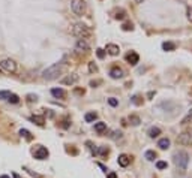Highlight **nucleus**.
<instances>
[{"instance_id":"nucleus-1","label":"nucleus","mask_w":192,"mask_h":178,"mask_svg":"<svg viewBox=\"0 0 192 178\" xmlns=\"http://www.w3.org/2000/svg\"><path fill=\"white\" fill-rule=\"evenodd\" d=\"M63 69V62H59V63H54L53 66L47 68L44 72H42V78L47 79V81H51V79H56L57 76L60 75Z\"/></svg>"},{"instance_id":"nucleus-2","label":"nucleus","mask_w":192,"mask_h":178,"mask_svg":"<svg viewBox=\"0 0 192 178\" xmlns=\"http://www.w3.org/2000/svg\"><path fill=\"white\" fill-rule=\"evenodd\" d=\"M174 163L177 166L180 172H186L188 169V163H189V154L186 151H179L174 154Z\"/></svg>"},{"instance_id":"nucleus-3","label":"nucleus","mask_w":192,"mask_h":178,"mask_svg":"<svg viewBox=\"0 0 192 178\" xmlns=\"http://www.w3.org/2000/svg\"><path fill=\"white\" fill-rule=\"evenodd\" d=\"M0 69H3L8 74H17L18 72V63L12 58H3L0 62Z\"/></svg>"},{"instance_id":"nucleus-4","label":"nucleus","mask_w":192,"mask_h":178,"mask_svg":"<svg viewBox=\"0 0 192 178\" xmlns=\"http://www.w3.org/2000/svg\"><path fill=\"white\" fill-rule=\"evenodd\" d=\"M72 33L75 34L77 38H80V39H86L90 34V28L86 24H83V23H77L72 27Z\"/></svg>"},{"instance_id":"nucleus-5","label":"nucleus","mask_w":192,"mask_h":178,"mask_svg":"<svg viewBox=\"0 0 192 178\" xmlns=\"http://www.w3.org/2000/svg\"><path fill=\"white\" fill-rule=\"evenodd\" d=\"M71 8H72V12L78 17H81L86 12V3L84 0H72L71 2Z\"/></svg>"},{"instance_id":"nucleus-6","label":"nucleus","mask_w":192,"mask_h":178,"mask_svg":"<svg viewBox=\"0 0 192 178\" xmlns=\"http://www.w3.org/2000/svg\"><path fill=\"white\" fill-rule=\"evenodd\" d=\"M176 141L180 145H192V132H182Z\"/></svg>"},{"instance_id":"nucleus-7","label":"nucleus","mask_w":192,"mask_h":178,"mask_svg":"<svg viewBox=\"0 0 192 178\" xmlns=\"http://www.w3.org/2000/svg\"><path fill=\"white\" fill-rule=\"evenodd\" d=\"M48 150L44 147V145H38V148L33 151V156L35 159H38V160H45V159L48 157Z\"/></svg>"},{"instance_id":"nucleus-8","label":"nucleus","mask_w":192,"mask_h":178,"mask_svg":"<svg viewBox=\"0 0 192 178\" xmlns=\"http://www.w3.org/2000/svg\"><path fill=\"white\" fill-rule=\"evenodd\" d=\"M90 49V45L87 39H78L75 43V51L77 53H87Z\"/></svg>"},{"instance_id":"nucleus-9","label":"nucleus","mask_w":192,"mask_h":178,"mask_svg":"<svg viewBox=\"0 0 192 178\" xmlns=\"http://www.w3.org/2000/svg\"><path fill=\"white\" fill-rule=\"evenodd\" d=\"M117 162H119V165H120V166L126 168V166L131 163V157L128 156V154H120V156H119V159H117Z\"/></svg>"},{"instance_id":"nucleus-10","label":"nucleus","mask_w":192,"mask_h":178,"mask_svg":"<svg viewBox=\"0 0 192 178\" xmlns=\"http://www.w3.org/2000/svg\"><path fill=\"white\" fill-rule=\"evenodd\" d=\"M78 81V75H68L66 78L62 79V84H66V85H72Z\"/></svg>"},{"instance_id":"nucleus-11","label":"nucleus","mask_w":192,"mask_h":178,"mask_svg":"<svg viewBox=\"0 0 192 178\" xmlns=\"http://www.w3.org/2000/svg\"><path fill=\"white\" fill-rule=\"evenodd\" d=\"M51 94L54 97H57V99H65L66 97V91L63 89H53L51 90Z\"/></svg>"},{"instance_id":"nucleus-12","label":"nucleus","mask_w":192,"mask_h":178,"mask_svg":"<svg viewBox=\"0 0 192 178\" xmlns=\"http://www.w3.org/2000/svg\"><path fill=\"white\" fill-rule=\"evenodd\" d=\"M110 75H111V78L119 79V78H122V76H123V70H122L120 68H113L111 69V72H110Z\"/></svg>"},{"instance_id":"nucleus-13","label":"nucleus","mask_w":192,"mask_h":178,"mask_svg":"<svg viewBox=\"0 0 192 178\" xmlns=\"http://www.w3.org/2000/svg\"><path fill=\"white\" fill-rule=\"evenodd\" d=\"M170 144H171V142H170L168 138H162V139H159L158 141V147L161 148V150H167V148L170 147Z\"/></svg>"},{"instance_id":"nucleus-14","label":"nucleus","mask_w":192,"mask_h":178,"mask_svg":"<svg viewBox=\"0 0 192 178\" xmlns=\"http://www.w3.org/2000/svg\"><path fill=\"white\" fill-rule=\"evenodd\" d=\"M126 60H128L131 64H137L138 60H140V57H138L137 53H129V54L126 55Z\"/></svg>"},{"instance_id":"nucleus-15","label":"nucleus","mask_w":192,"mask_h":178,"mask_svg":"<svg viewBox=\"0 0 192 178\" xmlns=\"http://www.w3.org/2000/svg\"><path fill=\"white\" fill-rule=\"evenodd\" d=\"M105 49H107V51H108V54H111V55H117V54H119V51H120V49H119V47H117V45H114V43H108Z\"/></svg>"},{"instance_id":"nucleus-16","label":"nucleus","mask_w":192,"mask_h":178,"mask_svg":"<svg viewBox=\"0 0 192 178\" xmlns=\"http://www.w3.org/2000/svg\"><path fill=\"white\" fill-rule=\"evenodd\" d=\"M144 159H147L149 162H153L155 159H156V153L152 150H147L146 153H144Z\"/></svg>"},{"instance_id":"nucleus-17","label":"nucleus","mask_w":192,"mask_h":178,"mask_svg":"<svg viewBox=\"0 0 192 178\" xmlns=\"http://www.w3.org/2000/svg\"><path fill=\"white\" fill-rule=\"evenodd\" d=\"M18 133H20V136L26 138L27 141H32V139H33V136H32V133H30V132H29L27 129H20V132H18Z\"/></svg>"},{"instance_id":"nucleus-18","label":"nucleus","mask_w":192,"mask_h":178,"mask_svg":"<svg viewBox=\"0 0 192 178\" xmlns=\"http://www.w3.org/2000/svg\"><path fill=\"white\" fill-rule=\"evenodd\" d=\"M30 120H32V121H35L38 126H44V123H45L44 117H41V115H32V117H30Z\"/></svg>"},{"instance_id":"nucleus-19","label":"nucleus","mask_w":192,"mask_h":178,"mask_svg":"<svg viewBox=\"0 0 192 178\" xmlns=\"http://www.w3.org/2000/svg\"><path fill=\"white\" fill-rule=\"evenodd\" d=\"M95 130L98 132V133H102V132H105L107 130V124L105 123H95Z\"/></svg>"},{"instance_id":"nucleus-20","label":"nucleus","mask_w":192,"mask_h":178,"mask_svg":"<svg viewBox=\"0 0 192 178\" xmlns=\"http://www.w3.org/2000/svg\"><path fill=\"white\" fill-rule=\"evenodd\" d=\"M84 118H86L87 123H92V121H95L96 118H98V114H96V112H87Z\"/></svg>"},{"instance_id":"nucleus-21","label":"nucleus","mask_w":192,"mask_h":178,"mask_svg":"<svg viewBox=\"0 0 192 178\" xmlns=\"http://www.w3.org/2000/svg\"><path fill=\"white\" fill-rule=\"evenodd\" d=\"M158 135H161V129H159V127H152V129L149 130V136L150 138H156Z\"/></svg>"},{"instance_id":"nucleus-22","label":"nucleus","mask_w":192,"mask_h":178,"mask_svg":"<svg viewBox=\"0 0 192 178\" xmlns=\"http://www.w3.org/2000/svg\"><path fill=\"white\" fill-rule=\"evenodd\" d=\"M8 102H11V103H18V102H20V97L17 96L15 93H11V94H9V97H8Z\"/></svg>"},{"instance_id":"nucleus-23","label":"nucleus","mask_w":192,"mask_h":178,"mask_svg":"<svg viewBox=\"0 0 192 178\" xmlns=\"http://www.w3.org/2000/svg\"><path fill=\"white\" fill-rule=\"evenodd\" d=\"M162 48H164L165 51H173L176 47H174V43H171V42H164V43H162Z\"/></svg>"},{"instance_id":"nucleus-24","label":"nucleus","mask_w":192,"mask_h":178,"mask_svg":"<svg viewBox=\"0 0 192 178\" xmlns=\"http://www.w3.org/2000/svg\"><path fill=\"white\" fill-rule=\"evenodd\" d=\"M129 121L134 124V126H138V124H140V118H138L137 115H131L129 117Z\"/></svg>"},{"instance_id":"nucleus-25","label":"nucleus","mask_w":192,"mask_h":178,"mask_svg":"<svg viewBox=\"0 0 192 178\" xmlns=\"http://www.w3.org/2000/svg\"><path fill=\"white\" fill-rule=\"evenodd\" d=\"M9 94H11V91H5V90H2V91H0V99H5V100H8Z\"/></svg>"},{"instance_id":"nucleus-26","label":"nucleus","mask_w":192,"mask_h":178,"mask_svg":"<svg viewBox=\"0 0 192 178\" xmlns=\"http://www.w3.org/2000/svg\"><path fill=\"white\" fill-rule=\"evenodd\" d=\"M167 166H168L167 162H162V160H161V162H156V168H158V169H165Z\"/></svg>"},{"instance_id":"nucleus-27","label":"nucleus","mask_w":192,"mask_h":178,"mask_svg":"<svg viewBox=\"0 0 192 178\" xmlns=\"http://www.w3.org/2000/svg\"><path fill=\"white\" fill-rule=\"evenodd\" d=\"M108 103H110L111 106H117V105H119V102H117V100L114 99V97H111V99H108Z\"/></svg>"},{"instance_id":"nucleus-28","label":"nucleus","mask_w":192,"mask_h":178,"mask_svg":"<svg viewBox=\"0 0 192 178\" xmlns=\"http://www.w3.org/2000/svg\"><path fill=\"white\" fill-rule=\"evenodd\" d=\"M89 69H90V72H98V68H96V64H93V63H89Z\"/></svg>"},{"instance_id":"nucleus-29","label":"nucleus","mask_w":192,"mask_h":178,"mask_svg":"<svg viewBox=\"0 0 192 178\" xmlns=\"http://www.w3.org/2000/svg\"><path fill=\"white\" fill-rule=\"evenodd\" d=\"M99 154H101V156H105V154H108V150H107L105 147H101V150H99Z\"/></svg>"},{"instance_id":"nucleus-30","label":"nucleus","mask_w":192,"mask_h":178,"mask_svg":"<svg viewBox=\"0 0 192 178\" xmlns=\"http://www.w3.org/2000/svg\"><path fill=\"white\" fill-rule=\"evenodd\" d=\"M29 102H33V100H35V102H36V100H38V96H36V94H35V96H33V94H29Z\"/></svg>"},{"instance_id":"nucleus-31","label":"nucleus","mask_w":192,"mask_h":178,"mask_svg":"<svg viewBox=\"0 0 192 178\" xmlns=\"http://www.w3.org/2000/svg\"><path fill=\"white\" fill-rule=\"evenodd\" d=\"M113 138H114V139H117V138H122V132H113Z\"/></svg>"},{"instance_id":"nucleus-32","label":"nucleus","mask_w":192,"mask_h":178,"mask_svg":"<svg viewBox=\"0 0 192 178\" xmlns=\"http://www.w3.org/2000/svg\"><path fill=\"white\" fill-rule=\"evenodd\" d=\"M188 20L192 21V8H188Z\"/></svg>"},{"instance_id":"nucleus-33","label":"nucleus","mask_w":192,"mask_h":178,"mask_svg":"<svg viewBox=\"0 0 192 178\" xmlns=\"http://www.w3.org/2000/svg\"><path fill=\"white\" fill-rule=\"evenodd\" d=\"M98 57H99V58H104V49H98Z\"/></svg>"},{"instance_id":"nucleus-34","label":"nucleus","mask_w":192,"mask_h":178,"mask_svg":"<svg viewBox=\"0 0 192 178\" xmlns=\"http://www.w3.org/2000/svg\"><path fill=\"white\" fill-rule=\"evenodd\" d=\"M132 28V24H125L123 26V30H131Z\"/></svg>"},{"instance_id":"nucleus-35","label":"nucleus","mask_w":192,"mask_h":178,"mask_svg":"<svg viewBox=\"0 0 192 178\" xmlns=\"http://www.w3.org/2000/svg\"><path fill=\"white\" fill-rule=\"evenodd\" d=\"M107 178H117V175L114 174V172H110V174H108V177H107Z\"/></svg>"},{"instance_id":"nucleus-36","label":"nucleus","mask_w":192,"mask_h":178,"mask_svg":"<svg viewBox=\"0 0 192 178\" xmlns=\"http://www.w3.org/2000/svg\"><path fill=\"white\" fill-rule=\"evenodd\" d=\"M12 178H21L18 174H15V172H12Z\"/></svg>"},{"instance_id":"nucleus-37","label":"nucleus","mask_w":192,"mask_h":178,"mask_svg":"<svg viewBox=\"0 0 192 178\" xmlns=\"http://www.w3.org/2000/svg\"><path fill=\"white\" fill-rule=\"evenodd\" d=\"M0 178H11L9 175H0Z\"/></svg>"},{"instance_id":"nucleus-38","label":"nucleus","mask_w":192,"mask_h":178,"mask_svg":"<svg viewBox=\"0 0 192 178\" xmlns=\"http://www.w3.org/2000/svg\"><path fill=\"white\" fill-rule=\"evenodd\" d=\"M141 2H144V0H137V3H141Z\"/></svg>"}]
</instances>
